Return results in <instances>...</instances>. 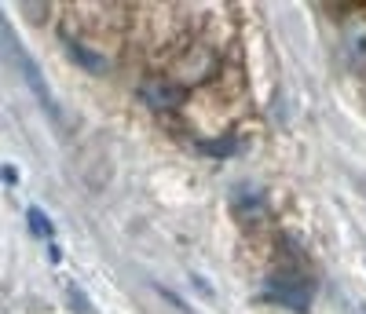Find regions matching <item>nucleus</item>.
I'll list each match as a JSON object with an SVG mask.
<instances>
[{"label": "nucleus", "mask_w": 366, "mask_h": 314, "mask_svg": "<svg viewBox=\"0 0 366 314\" xmlns=\"http://www.w3.org/2000/svg\"><path fill=\"white\" fill-rule=\"evenodd\" d=\"M264 300L267 303H279L286 310H297V314H308V307H312V285H308V278H300V270L279 267V270L267 278Z\"/></svg>", "instance_id": "1"}, {"label": "nucleus", "mask_w": 366, "mask_h": 314, "mask_svg": "<svg viewBox=\"0 0 366 314\" xmlns=\"http://www.w3.org/2000/svg\"><path fill=\"white\" fill-rule=\"evenodd\" d=\"M4 48H8V51H11V59L19 62V74L26 77V84H29V88H34L37 103H41L51 117H59V106H55V99H51V88L44 84V77H41V70H37V62L22 51V44H15V41L8 37V26H4Z\"/></svg>", "instance_id": "4"}, {"label": "nucleus", "mask_w": 366, "mask_h": 314, "mask_svg": "<svg viewBox=\"0 0 366 314\" xmlns=\"http://www.w3.org/2000/svg\"><path fill=\"white\" fill-rule=\"evenodd\" d=\"M63 48H66V55L77 62V66L84 70V74H110V59L103 55V51H96V48H88L84 41H77V37H63Z\"/></svg>", "instance_id": "6"}, {"label": "nucleus", "mask_w": 366, "mask_h": 314, "mask_svg": "<svg viewBox=\"0 0 366 314\" xmlns=\"http://www.w3.org/2000/svg\"><path fill=\"white\" fill-rule=\"evenodd\" d=\"M0 22H4V19H0ZM0 44H4V34H0Z\"/></svg>", "instance_id": "12"}, {"label": "nucleus", "mask_w": 366, "mask_h": 314, "mask_svg": "<svg viewBox=\"0 0 366 314\" xmlns=\"http://www.w3.org/2000/svg\"><path fill=\"white\" fill-rule=\"evenodd\" d=\"M70 307H77V310H81V314H92V307H88V303H84V296H81V293H77V289H70Z\"/></svg>", "instance_id": "10"}, {"label": "nucleus", "mask_w": 366, "mask_h": 314, "mask_svg": "<svg viewBox=\"0 0 366 314\" xmlns=\"http://www.w3.org/2000/svg\"><path fill=\"white\" fill-rule=\"evenodd\" d=\"M217 70H220V55L212 51L209 44L194 41L187 51L172 62V81H176L179 88H198V84H205V81L217 77Z\"/></svg>", "instance_id": "2"}, {"label": "nucleus", "mask_w": 366, "mask_h": 314, "mask_svg": "<svg viewBox=\"0 0 366 314\" xmlns=\"http://www.w3.org/2000/svg\"><path fill=\"white\" fill-rule=\"evenodd\" d=\"M139 99L150 106V110H158V113H172L183 106V99H187V91H183L172 77H147L139 84Z\"/></svg>", "instance_id": "3"}, {"label": "nucleus", "mask_w": 366, "mask_h": 314, "mask_svg": "<svg viewBox=\"0 0 366 314\" xmlns=\"http://www.w3.org/2000/svg\"><path fill=\"white\" fill-rule=\"evenodd\" d=\"M198 150L209 153V157H231L238 150V139L234 136H220V139H198Z\"/></svg>", "instance_id": "9"}, {"label": "nucleus", "mask_w": 366, "mask_h": 314, "mask_svg": "<svg viewBox=\"0 0 366 314\" xmlns=\"http://www.w3.org/2000/svg\"><path fill=\"white\" fill-rule=\"evenodd\" d=\"M345 51H348L355 70H366V19L345 22Z\"/></svg>", "instance_id": "7"}, {"label": "nucleus", "mask_w": 366, "mask_h": 314, "mask_svg": "<svg viewBox=\"0 0 366 314\" xmlns=\"http://www.w3.org/2000/svg\"><path fill=\"white\" fill-rule=\"evenodd\" d=\"M26 223H29V234H34L37 241H51V238H55V223H51V219H48L37 205L26 208Z\"/></svg>", "instance_id": "8"}, {"label": "nucleus", "mask_w": 366, "mask_h": 314, "mask_svg": "<svg viewBox=\"0 0 366 314\" xmlns=\"http://www.w3.org/2000/svg\"><path fill=\"white\" fill-rule=\"evenodd\" d=\"M0 179H4V183H19V172L15 168H0Z\"/></svg>", "instance_id": "11"}, {"label": "nucleus", "mask_w": 366, "mask_h": 314, "mask_svg": "<svg viewBox=\"0 0 366 314\" xmlns=\"http://www.w3.org/2000/svg\"><path fill=\"white\" fill-rule=\"evenodd\" d=\"M231 212L238 219H264L267 216V198L260 186L253 183H238L234 191H231Z\"/></svg>", "instance_id": "5"}]
</instances>
